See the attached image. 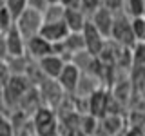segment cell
Masks as SVG:
<instances>
[{
	"label": "cell",
	"mask_w": 145,
	"mask_h": 136,
	"mask_svg": "<svg viewBox=\"0 0 145 136\" xmlns=\"http://www.w3.org/2000/svg\"><path fill=\"white\" fill-rule=\"evenodd\" d=\"M80 78H82V69L74 62L69 60V62H65V65H63V69L60 73V76L56 78V82L60 84V87L65 94H74L76 89H78Z\"/></svg>",
	"instance_id": "5"
},
{
	"label": "cell",
	"mask_w": 145,
	"mask_h": 136,
	"mask_svg": "<svg viewBox=\"0 0 145 136\" xmlns=\"http://www.w3.org/2000/svg\"><path fill=\"white\" fill-rule=\"evenodd\" d=\"M63 13L65 7L62 4H49L47 9L44 13V22H56V20H63Z\"/></svg>",
	"instance_id": "17"
},
{
	"label": "cell",
	"mask_w": 145,
	"mask_h": 136,
	"mask_svg": "<svg viewBox=\"0 0 145 136\" xmlns=\"http://www.w3.org/2000/svg\"><path fill=\"white\" fill-rule=\"evenodd\" d=\"M9 53H7V42H6V35L0 33V60H7Z\"/></svg>",
	"instance_id": "28"
},
{
	"label": "cell",
	"mask_w": 145,
	"mask_h": 136,
	"mask_svg": "<svg viewBox=\"0 0 145 136\" xmlns=\"http://www.w3.org/2000/svg\"><path fill=\"white\" fill-rule=\"evenodd\" d=\"M36 136H56L58 134V118L49 105H40L31 116Z\"/></svg>",
	"instance_id": "2"
},
{
	"label": "cell",
	"mask_w": 145,
	"mask_h": 136,
	"mask_svg": "<svg viewBox=\"0 0 145 136\" xmlns=\"http://www.w3.org/2000/svg\"><path fill=\"white\" fill-rule=\"evenodd\" d=\"M11 75H13V71H11V67H9V62L7 60H0V85L6 84Z\"/></svg>",
	"instance_id": "26"
},
{
	"label": "cell",
	"mask_w": 145,
	"mask_h": 136,
	"mask_svg": "<svg viewBox=\"0 0 145 136\" xmlns=\"http://www.w3.org/2000/svg\"><path fill=\"white\" fill-rule=\"evenodd\" d=\"M80 7L87 13V16H91L98 7H102V0H80Z\"/></svg>",
	"instance_id": "25"
},
{
	"label": "cell",
	"mask_w": 145,
	"mask_h": 136,
	"mask_svg": "<svg viewBox=\"0 0 145 136\" xmlns=\"http://www.w3.org/2000/svg\"><path fill=\"white\" fill-rule=\"evenodd\" d=\"M65 9H72V7H80V0H58Z\"/></svg>",
	"instance_id": "30"
},
{
	"label": "cell",
	"mask_w": 145,
	"mask_h": 136,
	"mask_svg": "<svg viewBox=\"0 0 145 136\" xmlns=\"http://www.w3.org/2000/svg\"><path fill=\"white\" fill-rule=\"evenodd\" d=\"M6 7L9 9V13L13 15V18L16 22L18 16L27 9V0H6Z\"/></svg>",
	"instance_id": "20"
},
{
	"label": "cell",
	"mask_w": 145,
	"mask_h": 136,
	"mask_svg": "<svg viewBox=\"0 0 145 136\" xmlns=\"http://www.w3.org/2000/svg\"><path fill=\"white\" fill-rule=\"evenodd\" d=\"M42 24H44V15L38 13L33 7H27L25 11L18 16V20L15 22V26L18 27V31L24 35L25 40L31 38V36H35V35H38Z\"/></svg>",
	"instance_id": "4"
},
{
	"label": "cell",
	"mask_w": 145,
	"mask_h": 136,
	"mask_svg": "<svg viewBox=\"0 0 145 136\" xmlns=\"http://www.w3.org/2000/svg\"><path fill=\"white\" fill-rule=\"evenodd\" d=\"M131 24H133V31H134L136 42H145V16L131 18Z\"/></svg>",
	"instance_id": "21"
},
{
	"label": "cell",
	"mask_w": 145,
	"mask_h": 136,
	"mask_svg": "<svg viewBox=\"0 0 145 136\" xmlns=\"http://www.w3.org/2000/svg\"><path fill=\"white\" fill-rule=\"evenodd\" d=\"M111 40L116 42L118 45H121V47H133L136 44L133 24H131V16L127 15L125 11L116 13L114 24H112V31H111Z\"/></svg>",
	"instance_id": "3"
},
{
	"label": "cell",
	"mask_w": 145,
	"mask_h": 136,
	"mask_svg": "<svg viewBox=\"0 0 145 136\" xmlns=\"http://www.w3.org/2000/svg\"><path fill=\"white\" fill-rule=\"evenodd\" d=\"M0 33H4V31H2V26H0Z\"/></svg>",
	"instance_id": "32"
},
{
	"label": "cell",
	"mask_w": 145,
	"mask_h": 136,
	"mask_svg": "<svg viewBox=\"0 0 145 136\" xmlns=\"http://www.w3.org/2000/svg\"><path fill=\"white\" fill-rule=\"evenodd\" d=\"M63 45V53H69L71 58L72 54L80 53V51H85V40H84V35L82 33H69L67 38L62 42ZM65 58V56H63Z\"/></svg>",
	"instance_id": "16"
},
{
	"label": "cell",
	"mask_w": 145,
	"mask_h": 136,
	"mask_svg": "<svg viewBox=\"0 0 145 136\" xmlns=\"http://www.w3.org/2000/svg\"><path fill=\"white\" fill-rule=\"evenodd\" d=\"M65 58L62 56V54H47V56L40 58L38 60V67H40V73H42L44 76H47V78H53L56 80L58 76H60V73L63 69V65H65Z\"/></svg>",
	"instance_id": "10"
},
{
	"label": "cell",
	"mask_w": 145,
	"mask_h": 136,
	"mask_svg": "<svg viewBox=\"0 0 145 136\" xmlns=\"http://www.w3.org/2000/svg\"><path fill=\"white\" fill-rule=\"evenodd\" d=\"M33 89V82L27 75H16L13 73L9 76V80L2 85V102L6 105L13 107L24 102L27 93Z\"/></svg>",
	"instance_id": "1"
},
{
	"label": "cell",
	"mask_w": 145,
	"mask_h": 136,
	"mask_svg": "<svg viewBox=\"0 0 145 136\" xmlns=\"http://www.w3.org/2000/svg\"><path fill=\"white\" fill-rule=\"evenodd\" d=\"M33 136H36V134H33Z\"/></svg>",
	"instance_id": "33"
},
{
	"label": "cell",
	"mask_w": 145,
	"mask_h": 136,
	"mask_svg": "<svg viewBox=\"0 0 145 136\" xmlns=\"http://www.w3.org/2000/svg\"><path fill=\"white\" fill-rule=\"evenodd\" d=\"M131 53H133V65L145 67V42H136L131 47Z\"/></svg>",
	"instance_id": "19"
},
{
	"label": "cell",
	"mask_w": 145,
	"mask_h": 136,
	"mask_svg": "<svg viewBox=\"0 0 145 136\" xmlns=\"http://www.w3.org/2000/svg\"><path fill=\"white\" fill-rule=\"evenodd\" d=\"M123 136H145L142 129H138V127H127L123 131Z\"/></svg>",
	"instance_id": "29"
},
{
	"label": "cell",
	"mask_w": 145,
	"mask_h": 136,
	"mask_svg": "<svg viewBox=\"0 0 145 136\" xmlns=\"http://www.w3.org/2000/svg\"><path fill=\"white\" fill-rule=\"evenodd\" d=\"M111 94H112V98H114L121 107H127L131 102H133V96H134V87H133L131 78L118 80L114 84V87L111 89Z\"/></svg>",
	"instance_id": "14"
},
{
	"label": "cell",
	"mask_w": 145,
	"mask_h": 136,
	"mask_svg": "<svg viewBox=\"0 0 145 136\" xmlns=\"http://www.w3.org/2000/svg\"><path fill=\"white\" fill-rule=\"evenodd\" d=\"M47 2H49V4H60L58 0H47Z\"/></svg>",
	"instance_id": "31"
},
{
	"label": "cell",
	"mask_w": 145,
	"mask_h": 136,
	"mask_svg": "<svg viewBox=\"0 0 145 136\" xmlns=\"http://www.w3.org/2000/svg\"><path fill=\"white\" fill-rule=\"evenodd\" d=\"M47 6H49L47 0H27V7H33V9H36L38 13H42V15L45 13Z\"/></svg>",
	"instance_id": "27"
},
{
	"label": "cell",
	"mask_w": 145,
	"mask_h": 136,
	"mask_svg": "<svg viewBox=\"0 0 145 136\" xmlns=\"http://www.w3.org/2000/svg\"><path fill=\"white\" fill-rule=\"evenodd\" d=\"M0 87H2V85H0Z\"/></svg>",
	"instance_id": "34"
},
{
	"label": "cell",
	"mask_w": 145,
	"mask_h": 136,
	"mask_svg": "<svg viewBox=\"0 0 145 136\" xmlns=\"http://www.w3.org/2000/svg\"><path fill=\"white\" fill-rule=\"evenodd\" d=\"M114 16L116 13L109 11L107 7H98L93 15L89 16V20L94 24V27L102 33L105 38H111V31H112V24H114Z\"/></svg>",
	"instance_id": "11"
},
{
	"label": "cell",
	"mask_w": 145,
	"mask_h": 136,
	"mask_svg": "<svg viewBox=\"0 0 145 136\" xmlns=\"http://www.w3.org/2000/svg\"><path fill=\"white\" fill-rule=\"evenodd\" d=\"M4 35H6L9 56H24V54H25V42H27V40L24 38V35L18 31V27L13 26L11 29H7Z\"/></svg>",
	"instance_id": "12"
},
{
	"label": "cell",
	"mask_w": 145,
	"mask_h": 136,
	"mask_svg": "<svg viewBox=\"0 0 145 136\" xmlns=\"http://www.w3.org/2000/svg\"><path fill=\"white\" fill-rule=\"evenodd\" d=\"M102 6L112 13H121L125 11V0H102Z\"/></svg>",
	"instance_id": "24"
},
{
	"label": "cell",
	"mask_w": 145,
	"mask_h": 136,
	"mask_svg": "<svg viewBox=\"0 0 145 136\" xmlns=\"http://www.w3.org/2000/svg\"><path fill=\"white\" fill-rule=\"evenodd\" d=\"M102 129L105 136H116L127 129V120L120 114H105L102 118Z\"/></svg>",
	"instance_id": "15"
},
{
	"label": "cell",
	"mask_w": 145,
	"mask_h": 136,
	"mask_svg": "<svg viewBox=\"0 0 145 136\" xmlns=\"http://www.w3.org/2000/svg\"><path fill=\"white\" fill-rule=\"evenodd\" d=\"M109 98H111V91H105L103 87L96 89L87 98V114L98 118V120H102V118L107 114Z\"/></svg>",
	"instance_id": "7"
},
{
	"label": "cell",
	"mask_w": 145,
	"mask_h": 136,
	"mask_svg": "<svg viewBox=\"0 0 145 136\" xmlns=\"http://www.w3.org/2000/svg\"><path fill=\"white\" fill-rule=\"evenodd\" d=\"M53 44L49 40H45L44 36L40 35H35L31 38H27L25 42V54L31 58V60H36L38 62L40 58L47 56V54H53Z\"/></svg>",
	"instance_id": "8"
},
{
	"label": "cell",
	"mask_w": 145,
	"mask_h": 136,
	"mask_svg": "<svg viewBox=\"0 0 145 136\" xmlns=\"http://www.w3.org/2000/svg\"><path fill=\"white\" fill-rule=\"evenodd\" d=\"M87 20H89V16L82 7L65 9V13H63V22L67 24L71 33H82L85 24H87Z\"/></svg>",
	"instance_id": "13"
},
{
	"label": "cell",
	"mask_w": 145,
	"mask_h": 136,
	"mask_svg": "<svg viewBox=\"0 0 145 136\" xmlns=\"http://www.w3.org/2000/svg\"><path fill=\"white\" fill-rule=\"evenodd\" d=\"M69 27L63 20H56V22H44L42 27H40V36H44L45 40H49L51 44H58L63 42L69 35Z\"/></svg>",
	"instance_id": "9"
},
{
	"label": "cell",
	"mask_w": 145,
	"mask_h": 136,
	"mask_svg": "<svg viewBox=\"0 0 145 136\" xmlns=\"http://www.w3.org/2000/svg\"><path fill=\"white\" fill-rule=\"evenodd\" d=\"M0 26H2V31H4V33L15 26V18H13V15L9 13V9L6 6L0 7Z\"/></svg>",
	"instance_id": "22"
},
{
	"label": "cell",
	"mask_w": 145,
	"mask_h": 136,
	"mask_svg": "<svg viewBox=\"0 0 145 136\" xmlns=\"http://www.w3.org/2000/svg\"><path fill=\"white\" fill-rule=\"evenodd\" d=\"M125 13L131 18L145 16V0H125Z\"/></svg>",
	"instance_id": "18"
},
{
	"label": "cell",
	"mask_w": 145,
	"mask_h": 136,
	"mask_svg": "<svg viewBox=\"0 0 145 136\" xmlns=\"http://www.w3.org/2000/svg\"><path fill=\"white\" fill-rule=\"evenodd\" d=\"M82 35H84V40H85V51L91 53L93 56H98L100 53L103 51V47H105L107 40L100 31L94 27V24L91 20H87V24H85L84 31H82Z\"/></svg>",
	"instance_id": "6"
},
{
	"label": "cell",
	"mask_w": 145,
	"mask_h": 136,
	"mask_svg": "<svg viewBox=\"0 0 145 136\" xmlns=\"http://www.w3.org/2000/svg\"><path fill=\"white\" fill-rule=\"evenodd\" d=\"M0 136H15V124L0 112Z\"/></svg>",
	"instance_id": "23"
}]
</instances>
